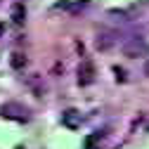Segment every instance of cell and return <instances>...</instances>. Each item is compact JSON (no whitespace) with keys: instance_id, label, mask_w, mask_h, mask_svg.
<instances>
[{"instance_id":"cell-9","label":"cell","mask_w":149,"mask_h":149,"mask_svg":"<svg viewBox=\"0 0 149 149\" xmlns=\"http://www.w3.org/2000/svg\"><path fill=\"white\" fill-rule=\"evenodd\" d=\"M114 73H116V81H118V83H123V81H125V71H123V69H118V66H116V69H114Z\"/></svg>"},{"instance_id":"cell-8","label":"cell","mask_w":149,"mask_h":149,"mask_svg":"<svg viewBox=\"0 0 149 149\" xmlns=\"http://www.w3.org/2000/svg\"><path fill=\"white\" fill-rule=\"evenodd\" d=\"M29 83H31V88H33V92H36V97H43V90H45V88H40V78H38V76H31Z\"/></svg>"},{"instance_id":"cell-4","label":"cell","mask_w":149,"mask_h":149,"mask_svg":"<svg viewBox=\"0 0 149 149\" xmlns=\"http://www.w3.org/2000/svg\"><path fill=\"white\" fill-rule=\"evenodd\" d=\"M114 45H116V33H111V31H102V33H97L95 47H97L100 52H107V50H111Z\"/></svg>"},{"instance_id":"cell-3","label":"cell","mask_w":149,"mask_h":149,"mask_svg":"<svg viewBox=\"0 0 149 149\" xmlns=\"http://www.w3.org/2000/svg\"><path fill=\"white\" fill-rule=\"evenodd\" d=\"M76 73H78V85H81V88L92 85V83H95V78H97V71H95V64H92V59H81Z\"/></svg>"},{"instance_id":"cell-7","label":"cell","mask_w":149,"mask_h":149,"mask_svg":"<svg viewBox=\"0 0 149 149\" xmlns=\"http://www.w3.org/2000/svg\"><path fill=\"white\" fill-rule=\"evenodd\" d=\"M10 64H12V69L22 71V69L26 66V57H24L22 52H14V54H12V59H10Z\"/></svg>"},{"instance_id":"cell-6","label":"cell","mask_w":149,"mask_h":149,"mask_svg":"<svg viewBox=\"0 0 149 149\" xmlns=\"http://www.w3.org/2000/svg\"><path fill=\"white\" fill-rule=\"evenodd\" d=\"M10 19H12L14 26H24V22H26V7L22 3H14L12 12H10Z\"/></svg>"},{"instance_id":"cell-10","label":"cell","mask_w":149,"mask_h":149,"mask_svg":"<svg viewBox=\"0 0 149 149\" xmlns=\"http://www.w3.org/2000/svg\"><path fill=\"white\" fill-rule=\"evenodd\" d=\"M3 33H5V24L0 22V38H3Z\"/></svg>"},{"instance_id":"cell-2","label":"cell","mask_w":149,"mask_h":149,"mask_svg":"<svg viewBox=\"0 0 149 149\" xmlns=\"http://www.w3.org/2000/svg\"><path fill=\"white\" fill-rule=\"evenodd\" d=\"M123 54L128 59H137V57H147L149 54V43L144 38H128L123 43Z\"/></svg>"},{"instance_id":"cell-11","label":"cell","mask_w":149,"mask_h":149,"mask_svg":"<svg viewBox=\"0 0 149 149\" xmlns=\"http://www.w3.org/2000/svg\"><path fill=\"white\" fill-rule=\"evenodd\" d=\"M147 133H149V123H147Z\"/></svg>"},{"instance_id":"cell-1","label":"cell","mask_w":149,"mask_h":149,"mask_svg":"<svg viewBox=\"0 0 149 149\" xmlns=\"http://www.w3.org/2000/svg\"><path fill=\"white\" fill-rule=\"evenodd\" d=\"M0 116L7 118V121H19V123H26L31 118V111L24 107V104H17V102H7L0 107Z\"/></svg>"},{"instance_id":"cell-5","label":"cell","mask_w":149,"mask_h":149,"mask_svg":"<svg viewBox=\"0 0 149 149\" xmlns=\"http://www.w3.org/2000/svg\"><path fill=\"white\" fill-rule=\"evenodd\" d=\"M81 114H78V111L76 109H69V111H64V114H62V123L66 125V128H71V130H76V128H81Z\"/></svg>"},{"instance_id":"cell-12","label":"cell","mask_w":149,"mask_h":149,"mask_svg":"<svg viewBox=\"0 0 149 149\" xmlns=\"http://www.w3.org/2000/svg\"><path fill=\"white\" fill-rule=\"evenodd\" d=\"M147 3H149V0H147Z\"/></svg>"}]
</instances>
